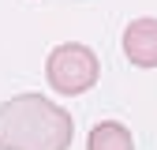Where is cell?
<instances>
[{
	"label": "cell",
	"mask_w": 157,
	"mask_h": 150,
	"mask_svg": "<svg viewBox=\"0 0 157 150\" xmlns=\"http://www.w3.org/2000/svg\"><path fill=\"white\" fill-rule=\"evenodd\" d=\"M71 112L45 94H15L0 101V150H67Z\"/></svg>",
	"instance_id": "cell-1"
},
{
	"label": "cell",
	"mask_w": 157,
	"mask_h": 150,
	"mask_svg": "<svg viewBox=\"0 0 157 150\" xmlns=\"http://www.w3.org/2000/svg\"><path fill=\"white\" fill-rule=\"evenodd\" d=\"M97 75H101V64H97L94 49L78 45V41H64L56 45L49 56H45V79L56 94L64 98H75V94H86Z\"/></svg>",
	"instance_id": "cell-2"
},
{
	"label": "cell",
	"mask_w": 157,
	"mask_h": 150,
	"mask_svg": "<svg viewBox=\"0 0 157 150\" xmlns=\"http://www.w3.org/2000/svg\"><path fill=\"white\" fill-rule=\"evenodd\" d=\"M124 56L135 68H157V19H131L127 23Z\"/></svg>",
	"instance_id": "cell-3"
},
{
	"label": "cell",
	"mask_w": 157,
	"mask_h": 150,
	"mask_svg": "<svg viewBox=\"0 0 157 150\" xmlns=\"http://www.w3.org/2000/svg\"><path fill=\"white\" fill-rule=\"evenodd\" d=\"M86 150H135V139L120 120H101V124L90 128Z\"/></svg>",
	"instance_id": "cell-4"
}]
</instances>
